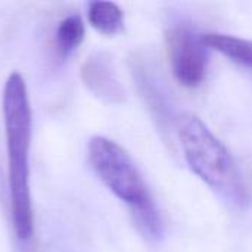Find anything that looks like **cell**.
<instances>
[{
	"instance_id": "3957f363",
	"label": "cell",
	"mask_w": 252,
	"mask_h": 252,
	"mask_svg": "<svg viewBox=\"0 0 252 252\" xmlns=\"http://www.w3.org/2000/svg\"><path fill=\"white\" fill-rule=\"evenodd\" d=\"M87 158L99 180L130 208L151 199L146 183L130 154L112 139L94 136L87 146Z\"/></svg>"
},
{
	"instance_id": "8992f818",
	"label": "cell",
	"mask_w": 252,
	"mask_h": 252,
	"mask_svg": "<svg viewBox=\"0 0 252 252\" xmlns=\"http://www.w3.org/2000/svg\"><path fill=\"white\" fill-rule=\"evenodd\" d=\"M202 41L207 49L217 50L230 61L252 69V41L236 35L221 32L202 34Z\"/></svg>"
},
{
	"instance_id": "6da1fadb",
	"label": "cell",
	"mask_w": 252,
	"mask_h": 252,
	"mask_svg": "<svg viewBox=\"0 0 252 252\" xmlns=\"http://www.w3.org/2000/svg\"><path fill=\"white\" fill-rule=\"evenodd\" d=\"M3 124L7 152L9 210L15 238L28 242L34 233V211L30 188V152L32 111L24 77L12 72L3 87Z\"/></svg>"
},
{
	"instance_id": "7a4b0ae2",
	"label": "cell",
	"mask_w": 252,
	"mask_h": 252,
	"mask_svg": "<svg viewBox=\"0 0 252 252\" xmlns=\"http://www.w3.org/2000/svg\"><path fill=\"white\" fill-rule=\"evenodd\" d=\"M179 140L188 165L204 183L238 204L248 202V190L233 157L201 118L185 115Z\"/></svg>"
},
{
	"instance_id": "52a82bcc",
	"label": "cell",
	"mask_w": 252,
	"mask_h": 252,
	"mask_svg": "<svg viewBox=\"0 0 252 252\" xmlns=\"http://www.w3.org/2000/svg\"><path fill=\"white\" fill-rule=\"evenodd\" d=\"M87 18L90 25L103 35H117L124 28V12L114 1H90Z\"/></svg>"
},
{
	"instance_id": "ba28073f",
	"label": "cell",
	"mask_w": 252,
	"mask_h": 252,
	"mask_svg": "<svg viewBox=\"0 0 252 252\" xmlns=\"http://www.w3.org/2000/svg\"><path fill=\"white\" fill-rule=\"evenodd\" d=\"M84 34H86V28L80 15L77 13L68 15L62 21H59L53 38L58 58L66 59L68 56H71L83 43Z\"/></svg>"
},
{
	"instance_id": "277c9868",
	"label": "cell",
	"mask_w": 252,
	"mask_h": 252,
	"mask_svg": "<svg viewBox=\"0 0 252 252\" xmlns=\"http://www.w3.org/2000/svg\"><path fill=\"white\" fill-rule=\"evenodd\" d=\"M167 52L173 75L182 86L193 89L204 81L208 56L202 35L186 25L173 27L167 34Z\"/></svg>"
},
{
	"instance_id": "9c48e42d",
	"label": "cell",
	"mask_w": 252,
	"mask_h": 252,
	"mask_svg": "<svg viewBox=\"0 0 252 252\" xmlns=\"http://www.w3.org/2000/svg\"><path fill=\"white\" fill-rule=\"evenodd\" d=\"M130 210H131V216H133L136 227L145 238L155 241L162 235L161 217L152 198Z\"/></svg>"
},
{
	"instance_id": "5b68a950",
	"label": "cell",
	"mask_w": 252,
	"mask_h": 252,
	"mask_svg": "<svg viewBox=\"0 0 252 252\" xmlns=\"http://www.w3.org/2000/svg\"><path fill=\"white\" fill-rule=\"evenodd\" d=\"M81 80L102 102L117 105L126 99V90L118 78L114 61L105 52H96L86 59L81 66Z\"/></svg>"
}]
</instances>
